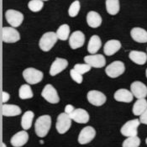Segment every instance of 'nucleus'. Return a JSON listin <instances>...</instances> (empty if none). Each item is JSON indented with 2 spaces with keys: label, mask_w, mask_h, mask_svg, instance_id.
<instances>
[{
  "label": "nucleus",
  "mask_w": 147,
  "mask_h": 147,
  "mask_svg": "<svg viewBox=\"0 0 147 147\" xmlns=\"http://www.w3.org/2000/svg\"><path fill=\"white\" fill-rule=\"evenodd\" d=\"M131 92L136 98H145L147 96V87L141 82L136 81L130 86Z\"/></svg>",
  "instance_id": "nucleus-12"
},
{
  "label": "nucleus",
  "mask_w": 147,
  "mask_h": 147,
  "mask_svg": "<svg viewBox=\"0 0 147 147\" xmlns=\"http://www.w3.org/2000/svg\"><path fill=\"white\" fill-rule=\"evenodd\" d=\"M140 124V122L137 119L129 120L122 126L120 132L123 136H126V137L136 136L138 134V127H139Z\"/></svg>",
  "instance_id": "nucleus-6"
},
{
  "label": "nucleus",
  "mask_w": 147,
  "mask_h": 147,
  "mask_svg": "<svg viewBox=\"0 0 147 147\" xmlns=\"http://www.w3.org/2000/svg\"><path fill=\"white\" fill-rule=\"evenodd\" d=\"M87 22L92 28H98L102 24V18L97 12L90 11L87 15Z\"/></svg>",
  "instance_id": "nucleus-21"
},
{
  "label": "nucleus",
  "mask_w": 147,
  "mask_h": 147,
  "mask_svg": "<svg viewBox=\"0 0 147 147\" xmlns=\"http://www.w3.org/2000/svg\"><path fill=\"white\" fill-rule=\"evenodd\" d=\"M79 11H80V2L78 1V0L74 1V2L71 4L70 8H69V9H68L69 16H70V17H76V16L78 14Z\"/></svg>",
  "instance_id": "nucleus-32"
},
{
  "label": "nucleus",
  "mask_w": 147,
  "mask_h": 147,
  "mask_svg": "<svg viewBox=\"0 0 147 147\" xmlns=\"http://www.w3.org/2000/svg\"><path fill=\"white\" fill-rule=\"evenodd\" d=\"M146 78H147V69H146Z\"/></svg>",
  "instance_id": "nucleus-39"
},
{
  "label": "nucleus",
  "mask_w": 147,
  "mask_h": 147,
  "mask_svg": "<svg viewBox=\"0 0 147 147\" xmlns=\"http://www.w3.org/2000/svg\"><path fill=\"white\" fill-rule=\"evenodd\" d=\"M133 98L134 96L132 92L124 88L117 90L114 93V99L118 102H132Z\"/></svg>",
  "instance_id": "nucleus-20"
},
{
  "label": "nucleus",
  "mask_w": 147,
  "mask_h": 147,
  "mask_svg": "<svg viewBox=\"0 0 147 147\" xmlns=\"http://www.w3.org/2000/svg\"><path fill=\"white\" fill-rule=\"evenodd\" d=\"M34 116V114L32 111H26L23 114L22 119H21V126L24 130L30 129Z\"/></svg>",
  "instance_id": "nucleus-25"
},
{
  "label": "nucleus",
  "mask_w": 147,
  "mask_h": 147,
  "mask_svg": "<svg viewBox=\"0 0 147 147\" xmlns=\"http://www.w3.org/2000/svg\"><path fill=\"white\" fill-rule=\"evenodd\" d=\"M5 18L8 23L13 28L19 27L24 20V15L22 13L14 9H9L5 13Z\"/></svg>",
  "instance_id": "nucleus-8"
},
{
  "label": "nucleus",
  "mask_w": 147,
  "mask_h": 147,
  "mask_svg": "<svg viewBox=\"0 0 147 147\" xmlns=\"http://www.w3.org/2000/svg\"><path fill=\"white\" fill-rule=\"evenodd\" d=\"M68 61L66 59L63 58H57L53 63L51 66L50 69V75L54 77L57 74H59L60 72H61L62 71H64L66 68L67 67Z\"/></svg>",
  "instance_id": "nucleus-15"
},
{
  "label": "nucleus",
  "mask_w": 147,
  "mask_h": 147,
  "mask_svg": "<svg viewBox=\"0 0 147 147\" xmlns=\"http://www.w3.org/2000/svg\"><path fill=\"white\" fill-rule=\"evenodd\" d=\"M125 64H124V62H122L120 61H113L111 64H109L105 69L106 74L109 78H112L119 77L120 75H122L125 72Z\"/></svg>",
  "instance_id": "nucleus-4"
},
{
  "label": "nucleus",
  "mask_w": 147,
  "mask_h": 147,
  "mask_svg": "<svg viewBox=\"0 0 147 147\" xmlns=\"http://www.w3.org/2000/svg\"><path fill=\"white\" fill-rule=\"evenodd\" d=\"M51 126V118L50 115H42L39 117L34 125L36 135L40 138L45 137L48 134Z\"/></svg>",
  "instance_id": "nucleus-1"
},
{
  "label": "nucleus",
  "mask_w": 147,
  "mask_h": 147,
  "mask_svg": "<svg viewBox=\"0 0 147 147\" xmlns=\"http://www.w3.org/2000/svg\"><path fill=\"white\" fill-rule=\"evenodd\" d=\"M19 96L21 99H29L33 98V92L30 85L28 84H24L19 90Z\"/></svg>",
  "instance_id": "nucleus-28"
},
{
  "label": "nucleus",
  "mask_w": 147,
  "mask_h": 147,
  "mask_svg": "<svg viewBox=\"0 0 147 147\" xmlns=\"http://www.w3.org/2000/svg\"><path fill=\"white\" fill-rule=\"evenodd\" d=\"M102 46V41L98 35H92L88 45V51L90 54L97 53Z\"/></svg>",
  "instance_id": "nucleus-24"
},
{
  "label": "nucleus",
  "mask_w": 147,
  "mask_h": 147,
  "mask_svg": "<svg viewBox=\"0 0 147 147\" xmlns=\"http://www.w3.org/2000/svg\"><path fill=\"white\" fill-rule=\"evenodd\" d=\"M29 140V135L25 130L16 133L11 138L10 143L13 147H21L24 146Z\"/></svg>",
  "instance_id": "nucleus-17"
},
{
  "label": "nucleus",
  "mask_w": 147,
  "mask_h": 147,
  "mask_svg": "<svg viewBox=\"0 0 147 147\" xmlns=\"http://www.w3.org/2000/svg\"><path fill=\"white\" fill-rule=\"evenodd\" d=\"M73 69L76 70L78 72H79L81 75H82L88 72L91 70V67L88 64H76Z\"/></svg>",
  "instance_id": "nucleus-33"
},
{
  "label": "nucleus",
  "mask_w": 147,
  "mask_h": 147,
  "mask_svg": "<svg viewBox=\"0 0 147 147\" xmlns=\"http://www.w3.org/2000/svg\"><path fill=\"white\" fill-rule=\"evenodd\" d=\"M140 145V139L138 136L128 137L123 142V147H139Z\"/></svg>",
  "instance_id": "nucleus-30"
},
{
  "label": "nucleus",
  "mask_w": 147,
  "mask_h": 147,
  "mask_svg": "<svg viewBox=\"0 0 147 147\" xmlns=\"http://www.w3.org/2000/svg\"><path fill=\"white\" fill-rule=\"evenodd\" d=\"M88 100L94 106H102L106 102L107 98L99 91L92 90L88 92Z\"/></svg>",
  "instance_id": "nucleus-11"
},
{
  "label": "nucleus",
  "mask_w": 147,
  "mask_h": 147,
  "mask_svg": "<svg viewBox=\"0 0 147 147\" xmlns=\"http://www.w3.org/2000/svg\"><path fill=\"white\" fill-rule=\"evenodd\" d=\"M70 75H71V78L73 79V81H75L77 83H78V84H81L82 82V75H81L79 72H78L76 70H74V69H71V71H70Z\"/></svg>",
  "instance_id": "nucleus-34"
},
{
  "label": "nucleus",
  "mask_w": 147,
  "mask_h": 147,
  "mask_svg": "<svg viewBox=\"0 0 147 147\" xmlns=\"http://www.w3.org/2000/svg\"><path fill=\"white\" fill-rule=\"evenodd\" d=\"M68 115L72 120L79 124H86L89 120V114L85 109H74L72 113Z\"/></svg>",
  "instance_id": "nucleus-16"
},
{
  "label": "nucleus",
  "mask_w": 147,
  "mask_h": 147,
  "mask_svg": "<svg viewBox=\"0 0 147 147\" xmlns=\"http://www.w3.org/2000/svg\"><path fill=\"white\" fill-rule=\"evenodd\" d=\"M119 9V0H106V9L109 14H117Z\"/></svg>",
  "instance_id": "nucleus-26"
},
{
  "label": "nucleus",
  "mask_w": 147,
  "mask_h": 147,
  "mask_svg": "<svg viewBox=\"0 0 147 147\" xmlns=\"http://www.w3.org/2000/svg\"><path fill=\"white\" fill-rule=\"evenodd\" d=\"M3 41L5 43H15L20 40V34L13 27H3L2 29Z\"/></svg>",
  "instance_id": "nucleus-7"
},
{
  "label": "nucleus",
  "mask_w": 147,
  "mask_h": 147,
  "mask_svg": "<svg viewBox=\"0 0 147 147\" xmlns=\"http://www.w3.org/2000/svg\"><path fill=\"white\" fill-rule=\"evenodd\" d=\"M10 95L7 92H3V102H6L9 101Z\"/></svg>",
  "instance_id": "nucleus-37"
},
{
  "label": "nucleus",
  "mask_w": 147,
  "mask_h": 147,
  "mask_svg": "<svg viewBox=\"0 0 147 147\" xmlns=\"http://www.w3.org/2000/svg\"><path fill=\"white\" fill-rule=\"evenodd\" d=\"M74 110V107L71 104H67L65 108V113L67 114H70L72 113V111Z\"/></svg>",
  "instance_id": "nucleus-36"
},
{
  "label": "nucleus",
  "mask_w": 147,
  "mask_h": 147,
  "mask_svg": "<svg viewBox=\"0 0 147 147\" xmlns=\"http://www.w3.org/2000/svg\"><path fill=\"white\" fill-rule=\"evenodd\" d=\"M41 96L47 102H51V103H58L60 102V98H59L57 91L51 84H47L44 88V89L41 92Z\"/></svg>",
  "instance_id": "nucleus-9"
},
{
  "label": "nucleus",
  "mask_w": 147,
  "mask_h": 147,
  "mask_svg": "<svg viewBox=\"0 0 147 147\" xmlns=\"http://www.w3.org/2000/svg\"><path fill=\"white\" fill-rule=\"evenodd\" d=\"M96 136V131L92 126H87L83 128L78 136V142L81 145H85L91 142Z\"/></svg>",
  "instance_id": "nucleus-10"
},
{
  "label": "nucleus",
  "mask_w": 147,
  "mask_h": 147,
  "mask_svg": "<svg viewBox=\"0 0 147 147\" xmlns=\"http://www.w3.org/2000/svg\"><path fill=\"white\" fill-rule=\"evenodd\" d=\"M3 147H7L6 146V145H5L4 143H3Z\"/></svg>",
  "instance_id": "nucleus-38"
},
{
  "label": "nucleus",
  "mask_w": 147,
  "mask_h": 147,
  "mask_svg": "<svg viewBox=\"0 0 147 147\" xmlns=\"http://www.w3.org/2000/svg\"><path fill=\"white\" fill-rule=\"evenodd\" d=\"M21 113V109L14 104H3V115L6 117L18 116Z\"/></svg>",
  "instance_id": "nucleus-22"
},
{
  "label": "nucleus",
  "mask_w": 147,
  "mask_h": 147,
  "mask_svg": "<svg viewBox=\"0 0 147 147\" xmlns=\"http://www.w3.org/2000/svg\"><path fill=\"white\" fill-rule=\"evenodd\" d=\"M84 61L86 64L89 65L91 67L95 68H102L106 64L105 57L102 55H91L84 57Z\"/></svg>",
  "instance_id": "nucleus-13"
},
{
  "label": "nucleus",
  "mask_w": 147,
  "mask_h": 147,
  "mask_svg": "<svg viewBox=\"0 0 147 147\" xmlns=\"http://www.w3.org/2000/svg\"><path fill=\"white\" fill-rule=\"evenodd\" d=\"M132 39L139 43H146L147 42V31L142 28L136 27L133 28L130 31Z\"/></svg>",
  "instance_id": "nucleus-19"
},
{
  "label": "nucleus",
  "mask_w": 147,
  "mask_h": 147,
  "mask_svg": "<svg viewBox=\"0 0 147 147\" xmlns=\"http://www.w3.org/2000/svg\"><path fill=\"white\" fill-rule=\"evenodd\" d=\"M146 145H147V138H146Z\"/></svg>",
  "instance_id": "nucleus-40"
},
{
  "label": "nucleus",
  "mask_w": 147,
  "mask_h": 147,
  "mask_svg": "<svg viewBox=\"0 0 147 147\" xmlns=\"http://www.w3.org/2000/svg\"><path fill=\"white\" fill-rule=\"evenodd\" d=\"M140 116V122L144 125H147V109Z\"/></svg>",
  "instance_id": "nucleus-35"
},
{
  "label": "nucleus",
  "mask_w": 147,
  "mask_h": 147,
  "mask_svg": "<svg viewBox=\"0 0 147 147\" xmlns=\"http://www.w3.org/2000/svg\"><path fill=\"white\" fill-rule=\"evenodd\" d=\"M147 109V101L145 98L138 99L133 106V113L135 115H140Z\"/></svg>",
  "instance_id": "nucleus-27"
},
{
  "label": "nucleus",
  "mask_w": 147,
  "mask_h": 147,
  "mask_svg": "<svg viewBox=\"0 0 147 147\" xmlns=\"http://www.w3.org/2000/svg\"><path fill=\"white\" fill-rule=\"evenodd\" d=\"M85 43V35L82 31L73 32L69 38V45L71 49H78Z\"/></svg>",
  "instance_id": "nucleus-14"
},
{
  "label": "nucleus",
  "mask_w": 147,
  "mask_h": 147,
  "mask_svg": "<svg viewBox=\"0 0 147 147\" xmlns=\"http://www.w3.org/2000/svg\"><path fill=\"white\" fill-rule=\"evenodd\" d=\"M43 72L33 67L26 68L23 71V77L29 84H36L43 79Z\"/></svg>",
  "instance_id": "nucleus-2"
},
{
  "label": "nucleus",
  "mask_w": 147,
  "mask_h": 147,
  "mask_svg": "<svg viewBox=\"0 0 147 147\" xmlns=\"http://www.w3.org/2000/svg\"><path fill=\"white\" fill-rule=\"evenodd\" d=\"M44 3L42 0H30L28 3L29 9L32 12L40 11L43 8Z\"/></svg>",
  "instance_id": "nucleus-31"
},
{
  "label": "nucleus",
  "mask_w": 147,
  "mask_h": 147,
  "mask_svg": "<svg viewBox=\"0 0 147 147\" xmlns=\"http://www.w3.org/2000/svg\"><path fill=\"white\" fill-rule=\"evenodd\" d=\"M129 59L138 65H144L147 61V54L143 51H132L129 54Z\"/></svg>",
  "instance_id": "nucleus-23"
},
{
  "label": "nucleus",
  "mask_w": 147,
  "mask_h": 147,
  "mask_svg": "<svg viewBox=\"0 0 147 147\" xmlns=\"http://www.w3.org/2000/svg\"><path fill=\"white\" fill-rule=\"evenodd\" d=\"M57 39L58 38H57V34L52 31L45 33L42 35V37L40 40V42H39L40 48L43 51H49L57 43Z\"/></svg>",
  "instance_id": "nucleus-3"
},
{
  "label": "nucleus",
  "mask_w": 147,
  "mask_h": 147,
  "mask_svg": "<svg viewBox=\"0 0 147 147\" xmlns=\"http://www.w3.org/2000/svg\"><path fill=\"white\" fill-rule=\"evenodd\" d=\"M121 48V43L117 40H108L103 47V51L107 56H113L117 51H119Z\"/></svg>",
  "instance_id": "nucleus-18"
},
{
  "label": "nucleus",
  "mask_w": 147,
  "mask_h": 147,
  "mask_svg": "<svg viewBox=\"0 0 147 147\" xmlns=\"http://www.w3.org/2000/svg\"><path fill=\"white\" fill-rule=\"evenodd\" d=\"M57 36L61 40H67L70 34V27L68 24H62L61 25L57 31Z\"/></svg>",
  "instance_id": "nucleus-29"
},
{
  "label": "nucleus",
  "mask_w": 147,
  "mask_h": 147,
  "mask_svg": "<svg viewBox=\"0 0 147 147\" xmlns=\"http://www.w3.org/2000/svg\"><path fill=\"white\" fill-rule=\"evenodd\" d=\"M71 126V119L66 113H60L57 117L56 128L58 133L65 134Z\"/></svg>",
  "instance_id": "nucleus-5"
},
{
  "label": "nucleus",
  "mask_w": 147,
  "mask_h": 147,
  "mask_svg": "<svg viewBox=\"0 0 147 147\" xmlns=\"http://www.w3.org/2000/svg\"><path fill=\"white\" fill-rule=\"evenodd\" d=\"M42 1H47V0H42Z\"/></svg>",
  "instance_id": "nucleus-41"
}]
</instances>
